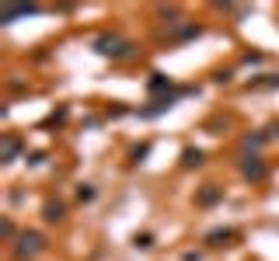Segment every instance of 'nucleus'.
Masks as SVG:
<instances>
[{
  "instance_id": "nucleus-1",
  "label": "nucleus",
  "mask_w": 279,
  "mask_h": 261,
  "mask_svg": "<svg viewBox=\"0 0 279 261\" xmlns=\"http://www.w3.org/2000/svg\"><path fill=\"white\" fill-rule=\"evenodd\" d=\"M94 49L101 53V56H129V42H122V39H115V35H101L98 42H94Z\"/></svg>"
},
{
  "instance_id": "nucleus-2",
  "label": "nucleus",
  "mask_w": 279,
  "mask_h": 261,
  "mask_svg": "<svg viewBox=\"0 0 279 261\" xmlns=\"http://www.w3.org/2000/svg\"><path fill=\"white\" fill-rule=\"evenodd\" d=\"M14 251H18V258H25V254H39V251H42V237H39V233H21Z\"/></svg>"
},
{
  "instance_id": "nucleus-3",
  "label": "nucleus",
  "mask_w": 279,
  "mask_h": 261,
  "mask_svg": "<svg viewBox=\"0 0 279 261\" xmlns=\"http://www.w3.org/2000/svg\"><path fill=\"white\" fill-rule=\"evenodd\" d=\"M241 171H244V178H251V181H262V178H265V164H262L258 157H244Z\"/></svg>"
},
{
  "instance_id": "nucleus-4",
  "label": "nucleus",
  "mask_w": 279,
  "mask_h": 261,
  "mask_svg": "<svg viewBox=\"0 0 279 261\" xmlns=\"http://www.w3.org/2000/svg\"><path fill=\"white\" fill-rule=\"evenodd\" d=\"M25 14H35L32 4H18V7H0V21H14V18H25Z\"/></svg>"
},
{
  "instance_id": "nucleus-5",
  "label": "nucleus",
  "mask_w": 279,
  "mask_h": 261,
  "mask_svg": "<svg viewBox=\"0 0 279 261\" xmlns=\"http://www.w3.org/2000/svg\"><path fill=\"white\" fill-rule=\"evenodd\" d=\"M46 219H49V223L63 219V205H60V202H49V205H46Z\"/></svg>"
},
{
  "instance_id": "nucleus-6",
  "label": "nucleus",
  "mask_w": 279,
  "mask_h": 261,
  "mask_svg": "<svg viewBox=\"0 0 279 261\" xmlns=\"http://www.w3.org/2000/svg\"><path fill=\"white\" fill-rule=\"evenodd\" d=\"M14 153H18V139H7L4 143V160H14Z\"/></svg>"
},
{
  "instance_id": "nucleus-7",
  "label": "nucleus",
  "mask_w": 279,
  "mask_h": 261,
  "mask_svg": "<svg viewBox=\"0 0 279 261\" xmlns=\"http://www.w3.org/2000/svg\"><path fill=\"white\" fill-rule=\"evenodd\" d=\"M182 160L192 167V164H199V160H203V153H199V150H185V157H182Z\"/></svg>"
},
{
  "instance_id": "nucleus-8",
  "label": "nucleus",
  "mask_w": 279,
  "mask_h": 261,
  "mask_svg": "<svg viewBox=\"0 0 279 261\" xmlns=\"http://www.w3.org/2000/svg\"><path fill=\"white\" fill-rule=\"evenodd\" d=\"M168 87V80L161 77V73H154V80H150V91H164Z\"/></svg>"
},
{
  "instance_id": "nucleus-9",
  "label": "nucleus",
  "mask_w": 279,
  "mask_h": 261,
  "mask_svg": "<svg viewBox=\"0 0 279 261\" xmlns=\"http://www.w3.org/2000/svg\"><path fill=\"white\" fill-rule=\"evenodd\" d=\"M230 237H234L230 230H213V233H209L206 240H230Z\"/></svg>"
},
{
  "instance_id": "nucleus-10",
  "label": "nucleus",
  "mask_w": 279,
  "mask_h": 261,
  "mask_svg": "<svg viewBox=\"0 0 279 261\" xmlns=\"http://www.w3.org/2000/svg\"><path fill=\"white\" fill-rule=\"evenodd\" d=\"M77 195H80V202H91V198H94V188H91V185H80Z\"/></svg>"
},
{
  "instance_id": "nucleus-11",
  "label": "nucleus",
  "mask_w": 279,
  "mask_h": 261,
  "mask_svg": "<svg viewBox=\"0 0 279 261\" xmlns=\"http://www.w3.org/2000/svg\"><path fill=\"white\" fill-rule=\"evenodd\" d=\"M216 198H220V192H213V188H209V192H203V198H199V202H203V205H213Z\"/></svg>"
}]
</instances>
